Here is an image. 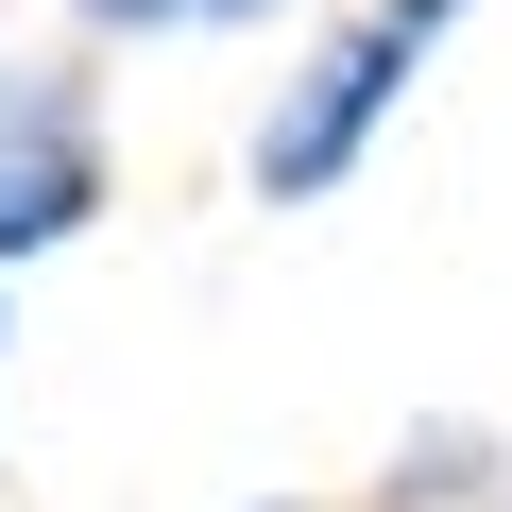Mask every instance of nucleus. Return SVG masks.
I'll return each mask as SVG.
<instances>
[{
  "label": "nucleus",
  "mask_w": 512,
  "mask_h": 512,
  "mask_svg": "<svg viewBox=\"0 0 512 512\" xmlns=\"http://www.w3.org/2000/svg\"><path fill=\"white\" fill-rule=\"evenodd\" d=\"M86 205H103L86 86H69V69H0V256H52V239H86Z\"/></svg>",
  "instance_id": "f03ea898"
},
{
  "label": "nucleus",
  "mask_w": 512,
  "mask_h": 512,
  "mask_svg": "<svg viewBox=\"0 0 512 512\" xmlns=\"http://www.w3.org/2000/svg\"><path fill=\"white\" fill-rule=\"evenodd\" d=\"M188 18H222V35H239V18H291V0H188Z\"/></svg>",
  "instance_id": "20e7f679"
},
{
  "label": "nucleus",
  "mask_w": 512,
  "mask_h": 512,
  "mask_svg": "<svg viewBox=\"0 0 512 512\" xmlns=\"http://www.w3.org/2000/svg\"><path fill=\"white\" fill-rule=\"evenodd\" d=\"M86 35H188V0H69Z\"/></svg>",
  "instance_id": "7ed1b4c3"
},
{
  "label": "nucleus",
  "mask_w": 512,
  "mask_h": 512,
  "mask_svg": "<svg viewBox=\"0 0 512 512\" xmlns=\"http://www.w3.org/2000/svg\"><path fill=\"white\" fill-rule=\"evenodd\" d=\"M410 69H427V18H393V0H376V18H342L291 86H274V120H256V205H325L359 154H376V120L410 103Z\"/></svg>",
  "instance_id": "f257e3e1"
},
{
  "label": "nucleus",
  "mask_w": 512,
  "mask_h": 512,
  "mask_svg": "<svg viewBox=\"0 0 512 512\" xmlns=\"http://www.w3.org/2000/svg\"><path fill=\"white\" fill-rule=\"evenodd\" d=\"M0 342H18V325H0Z\"/></svg>",
  "instance_id": "39448f33"
}]
</instances>
